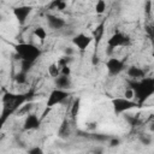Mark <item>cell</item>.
<instances>
[{
	"mask_svg": "<svg viewBox=\"0 0 154 154\" xmlns=\"http://www.w3.org/2000/svg\"><path fill=\"white\" fill-rule=\"evenodd\" d=\"M130 88L135 93V97L138 103L144 102L154 94V78L153 77H143L140 81H129Z\"/></svg>",
	"mask_w": 154,
	"mask_h": 154,
	"instance_id": "obj_1",
	"label": "cell"
},
{
	"mask_svg": "<svg viewBox=\"0 0 154 154\" xmlns=\"http://www.w3.org/2000/svg\"><path fill=\"white\" fill-rule=\"evenodd\" d=\"M14 51L20 57V60H29L32 63H35L36 59L41 55L40 48L32 43H18L14 46Z\"/></svg>",
	"mask_w": 154,
	"mask_h": 154,
	"instance_id": "obj_2",
	"label": "cell"
},
{
	"mask_svg": "<svg viewBox=\"0 0 154 154\" xmlns=\"http://www.w3.org/2000/svg\"><path fill=\"white\" fill-rule=\"evenodd\" d=\"M112 105H113L116 113H123V112H126V111L136 107L138 103L132 100H129L126 97H116L112 100Z\"/></svg>",
	"mask_w": 154,
	"mask_h": 154,
	"instance_id": "obj_3",
	"label": "cell"
},
{
	"mask_svg": "<svg viewBox=\"0 0 154 154\" xmlns=\"http://www.w3.org/2000/svg\"><path fill=\"white\" fill-rule=\"evenodd\" d=\"M69 96V93L65 90V89H54L49 96H48V100H47V107H53L55 105H59V103H63Z\"/></svg>",
	"mask_w": 154,
	"mask_h": 154,
	"instance_id": "obj_4",
	"label": "cell"
},
{
	"mask_svg": "<svg viewBox=\"0 0 154 154\" xmlns=\"http://www.w3.org/2000/svg\"><path fill=\"white\" fill-rule=\"evenodd\" d=\"M107 45L108 46H112L113 48H116V47H123V46H129L130 45V38L126 35L122 34V32H116V34H113L108 38Z\"/></svg>",
	"mask_w": 154,
	"mask_h": 154,
	"instance_id": "obj_5",
	"label": "cell"
},
{
	"mask_svg": "<svg viewBox=\"0 0 154 154\" xmlns=\"http://www.w3.org/2000/svg\"><path fill=\"white\" fill-rule=\"evenodd\" d=\"M106 67H107L109 75L116 76V75H119L124 70V61L119 60L117 58H109L106 63Z\"/></svg>",
	"mask_w": 154,
	"mask_h": 154,
	"instance_id": "obj_6",
	"label": "cell"
},
{
	"mask_svg": "<svg viewBox=\"0 0 154 154\" xmlns=\"http://www.w3.org/2000/svg\"><path fill=\"white\" fill-rule=\"evenodd\" d=\"M91 37L90 36H88V35H85V34H83V32H81V34H77V35H75L73 36V38H72V42H73V45L79 49V51H85L88 47H89V45L91 43Z\"/></svg>",
	"mask_w": 154,
	"mask_h": 154,
	"instance_id": "obj_7",
	"label": "cell"
},
{
	"mask_svg": "<svg viewBox=\"0 0 154 154\" xmlns=\"http://www.w3.org/2000/svg\"><path fill=\"white\" fill-rule=\"evenodd\" d=\"M31 10H32L31 6H25V5L18 6V7H14L13 8V14H14V17L18 20L19 24H24L25 23V20L28 18V16L30 14Z\"/></svg>",
	"mask_w": 154,
	"mask_h": 154,
	"instance_id": "obj_8",
	"label": "cell"
},
{
	"mask_svg": "<svg viewBox=\"0 0 154 154\" xmlns=\"http://www.w3.org/2000/svg\"><path fill=\"white\" fill-rule=\"evenodd\" d=\"M47 24L51 29H54V30H59L61 28L65 26V20L58 16H54V14H47Z\"/></svg>",
	"mask_w": 154,
	"mask_h": 154,
	"instance_id": "obj_9",
	"label": "cell"
},
{
	"mask_svg": "<svg viewBox=\"0 0 154 154\" xmlns=\"http://www.w3.org/2000/svg\"><path fill=\"white\" fill-rule=\"evenodd\" d=\"M40 126V119L37 118L36 114H32V113H28L25 120H24V125H23V129L24 130H36L38 129Z\"/></svg>",
	"mask_w": 154,
	"mask_h": 154,
	"instance_id": "obj_10",
	"label": "cell"
},
{
	"mask_svg": "<svg viewBox=\"0 0 154 154\" xmlns=\"http://www.w3.org/2000/svg\"><path fill=\"white\" fill-rule=\"evenodd\" d=\"M55 85H57L59 89H69V88H71L70 76L59 75L58 77H55Z\"/></svg>",
	"mask_w": 154,
	"mask_h": 154,
	"instance_id": "obj_11",
	"label": "cell"
},
{
	"mask_svg": "<svg viewBox=\"0 0 154 154\" xmlns=\"http://www.w3.org/2000/svg\"><path fill=\"white\" fill-rule=\"evenodd\" d=\"M128 76L131 77L132 79H138V78H143L146 77V72L141 67H137V66H130L128 69Z\"/></svg>",
	"mask_w": 154,
	"mask_h": 154,
	"instance_id": "obj_12",
	"label": "cell"
},
{
	"mask_svg": "<svg viewBox=\"0 0 154 154\" xmlns=\"http://www.w3.org/2000/svg\"><path fill=\"white\" fill-rule=\"evenodd\" d=\"M93 35H94V38H95V46H97L99 42H100V40H101V37H102V35H103V23H101V24L94 30Z\"/></svg>",
	"mask_w": 154,
	"mask_h": 154,
	"instance_id": "obj_13",
	"label": "cell"
},
{
	"mask_svg": "<svg viewBox=\"0 0 154 154\" xmlns=\"http://www.w3.org/2000/svg\"><path fill=\"white\" fill-rule=\"evenodd\" d=\"M34 35L40 40V41H45V38L47 37V32H46V30L42 28V26H37V28H35L34 29Z\"/></svg>",
	"mask_w": 154,
	"mask_h": 154,
	"instance_id": "obj_14",
	"label": "cell"
},
{
	"mask_svg": "<svg viewBox=\"0 0 154 154\" xmlns=\"http://www.w3.org/2000/svg\"><path fill=\"white\" fill-rule=\"evenodd\" d=\"M48 73L51 77H58L60 75V66L58 64H51L48 66Z\"/></svg>",
	"mask_w": 154,
	"mask_h": 154,
	"instance_id": "obj_15",
	"label": "cell"
},
{
	"mask_svg": "<svg viewBox=\"0 0 154 154\" xmlns=\"http://www.w3.org/2000/svg\"><path fill=\"white\" fill-rule=\"evenodd\" d=\"M58 134H59V136L63 137V138L69 137V135H70V129H69V124H67L66 122H64V123L61 124V126H60Z\"/></svg>",
	"mask_w": 154,
	"mask_h": 154,
	"instance_id": "obj_16",
	"label": "cell"
},
{
	"mask_svg": "<svg viewBox=\"0 0 154 154\" xmlns=\"http://www.w3.org/2000/svg\"><path fill=\"white\" fill-rule=\"evenodd\" d=\"M106 10V2L105 0H97V2L95 4V12L97 14H102Z\"/></svg>",
	"mask_w": 154,
	"mask_h": 154,
	"instance_id": "obj_17",
	"label": "cell"
},
{
	"mask_svg": "<svg viewBox=\"0 0 154 154\" xmlns=\"http://www.w3.org/2000/svg\"><path fill=\"white\" fill-rule=\"evenodd\" d=\"M138 140H140V142H141L142 144H144V146H149V144L152 143V136H150L149 134H141V135L138 136Z\"/></svg>",
	"mask_w": 154,
	"mask_h": 154,
	"instance_id": "obj_18",
	"label": "cell"
},
{
	"mask_svg": "<svg viewBox=\"0 0 154 154\" xmlns=\"http://www.w3.org/2000/svg\"><path fill=\"white\" fill-rule=\"evenodd\" d=\"M14 79H16V82H17L18 84H24V83L26 82V72H24V71L20 70V72H18V73L16 75Z\"/></svg>",
	"mask_w": 154,
	"mask_h": 154,
	"instance_id": "obj_19",
	"label": "cell"
},
{
	"mask_svg": "<svg viewBox=\"0 0 154 154\" xmlns=\"http://www.w3.org/2000/svg\"><path fill=\"white\" fill-rule=\"evenodd\" d=\"M78 109H79V99H76L72 103V107H71V116L72 118H76L77 113H78Z\"/></svg>",
	"mask_w": 154,
	"mask_h": 154,
	"instance_id": "obj_20",
	"label": "cell"
},
{
	"mask_svg": "<svg viewBox=\"0 0 154 154\" xmlns=\"http://www.w3.org/2000/svg\"><path fill=\"white\" fill-rule=\"evenodd\" d=\"M70 61H71V57H70V55H65V57H63L61 59H59L57 64H58L60 67H63V66L69 65V63H70Z\"/></svg>",
	"mask_w": 154,
	"mask_h": 154,
	"instance_id": "obj_21",
	"label": "cell"
},
{
	"mask_svg": "<svg viewBox=\"0 0 154 154\" xmlns=\"http://www.w3.org/2000/svg\"><path fill=\"white\" fill-rule=\"evenodd\" d=\"M20 61H22V71L24 72H28L34 64L32 61H29V60H20Z\"/></svg>",
	"mask_w": 154,
	"mask_h": 154,
	"instance_id": "obj_22",
	"label": "cell"
},
{
	"mask_svg": "<svg viewBox=\"0 0 154 154\" xmlns=\"http://www.w3.org/2000/svg\"><path fill=\"white\" fill-rule=\"evenodd\" d=\"M91 137H93L94 140H96V141H101V142H103V141H107V140L109 138L107 135H103V134H94Z\"/></svg>",
	"mask_w": 154,
	"mask_h": 154,
	"instance_id": "obj_23",
	"label": "cell"
},
{
	"mask_svg": "<svg viewBox=\"0 0 154 154\" xmlns=\"http://www.w3.org/2000/svg\"><path fill=\"white\" fill-rule=\"evenodd\" d=\"M124 96H125L126 99H129V100H132V99L135 97V93H134V90H132V89L129 87V88H128V89L124 91Z\"/></svg>",
	"mask_w": 154,
	"mask_h": 154,
	"instance_id": "obj_24",
	"label": "cell"
},
{
	"mask_svg": "<svg viewBox=\"0 0 154 154\" xmlns=\"http://www.w3.org/2000/svg\"><path fill=\"white\" fill-rule=\"evenodd\" d=\"M60 75H64V76H70L71 75V69L69 67V65L60 67Z\"/></svg>",
	"mask_w": 154,
	"mask_h": 154,
	"instance_id": "obj_25",
	"label": "cell"
},
{
	"mask_svg": "<svg viewBox=\"0 0 154 154\" xmlns=\"http://www.w3.org/2000/svg\"><path fill=\"white\" fill-rule=\"evenodd\" d=\"M28 153H29V154H42L43 150H42L40 147H34V148H31V149H28Z\"/></svg>",
	"mask_w": 154,
	"mask_h": 154,
	"instance_id": "obj_26",
	"label": "cell"
},
{
	"mask_svg": "<svg viewBox=\"0 0 154 154\" xmlns=\"http://www.w3.org/2000/svg\"><path fill=\"white\" fill-rule=\"evenodd\" d=\"M144 10H146V14H150V10H152V1L150 0H147L146 1Z\"/></svg>",
	"mask_w": 154,
	"mask_h": 154,
	"instance_id": "obj_27",
	"label": "cell"
},
{
	"mask_svg": "<svg viewBox=\"0 0 154 154\" xmlns=\"http://www.w3.org/2000/svg\"><path fill=\"white\" fill-rule=\"evenodd\" d=\"M146 31H147V34L150 36V38H154V26L147 25V26H146Z\"/></svg>",
	"mask_w": 154,
	"mask_h": 154,
	"instance_id": "obj_28",
	"label": "cell"
},
{
	"mask_svg": "<svg viewBox=\"0 0 154 154\" xmlns=\"http://www.w3.org/2000/svg\"><path fill=\"white\" fill-rule=\"evenodd\" d=\"M125 119H126V120H128V122H129L131 125H134V124L137 122V119H136L135 117H130L129 114H125Z\"/></svg>",
	"mask_w": 154,
	"mask_h": 154,
	"instance_id": "obj_29",
	"label": "cell"
},
{
	"mask_svg": "<svg viewBox=\"0 0 154 154\" xmlns=\"http://www.w3.org/2000/svg\"><path fill=\"white\" fill-rule=\"evenodd\" d=\"M119 143H120V141L118 138H111V141H109L111 147H117V146H119Z\"/></svg>",
	"mask_w": 154,
	"mask_h": 154,
	"instance_id": "obj_30",
	"label": "cell"
},
{
	"mask_svg": "<svg viewBox=\"0 0 154 154\" xmlns=\"http://www.w3.org/2000/svg\"><path fill=\"white\" fill-rule=\"evenodd\" d=\"M99 61H100L99 57H97L96 54H93V57H91V64H93L94 66H96V65L99 64Z\"/></svg>",
	"mask_w": 154,
	"mask_h": 154,
	"instance_id": "obj_31",
	"label": "cell"
},
{
	"mask_svg": "<svg viewBox=\"0 0 154 154\" xmlns=\"http://www.w3.org/2000/svg\"><path fill=\"white\" fill-rule=\"evenodd\" d=\"M64 52H65L66 55H70V57H71V55L73 54V48H71V47H66Z\"/></svg>",
	"mask_w": 154,
	"mask_h": 154,
	"instance_id": "obj_32",
	"label": "cell"
},
{
	"mask_svg": "<svg viewBox=\"0 0 154 154\" xmlns=\"http://www.w3.org/2000/svg\"><path fill=\"white\" fill-rule=\"evenodd\" d=\"M149 130H150L152 132H154V123H150V125H149Z\"/></svg>",
	"mask_w": 154,
	"mask_h": 154,
	"instance_id": "obj_33",
	"label": "cell"
},
{
	"mask_svg": "<svg viewBox=\"0 0 154 154\" xmlns=\"http://www.w3.org/2000/svg\"><path fill=\"white\" fill-rule=\"evenodd\" d=\"M152 43H153V47H154V38H152Z\"/></svg>",
	"mask_w": 154,
	"mask_h": 154,
	"instance_id": "obj_34",
	"label": "cell"
},
{
	"mask_svg": "<svg viewBox=\"0 0 154 154\" xmlns=\"http://www.w3.org/2000/svg\"><path fill=\"white\" fill-rule=\"evenodd\" d=\"M153 57H154V52H153Z\"/></svg>",
	"mask_w": 154,
	"mask_h": 154,
	"instance_id": "obj_35",
	"label": "cell"
}]
</instances>
